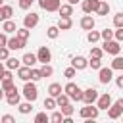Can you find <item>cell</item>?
I'll return each mask as SVG.
<instances>
[{
	"instance_id": "cell-1",
	"label": "cell",
	"mask_w": 123,
	"mask_h": 123,
	"mask_svg": "<svg viewBox=\"0 0 123 123\" xmlns=\"http://www.w3.org/2000/svg\"><path fill=\"white\" fill-rule=\"evenodd\" d=\"M63 92H65L71 100H75V102L83 100V90H81V86H79V85H75L73 81H69V83L63 86Z\"/></svg>"
},
{
	"instance_id": "cell-2",
	"label": "cell",
	"mask_w": 123,
	"mask_h": 123,
	"mask_svg": "<svg viewBox=\"0 0 123 123\" xmlns=\"http://www.w3.org/2000/svg\"><path fill=\"white\" fill-rule=\"evenodd\" d=\"M23 96L29 102H35L38 98V88H37L35 81H25V85H23Z\"/></svg>"
},
{
	"instance_id": "cell-3",
	"label": "cell",
	"mask_w": 123,
	"mask_h": 123,
	"mask_svg": "<svg viewBox=\"0 0 123 123\" xmlns=\"http://www.w3.org/2000/svg\"><path fill=\"white\" fill-rule=\"evenodd\" d=\"M98 113H100V110H98V106H94V104H85V108L79 110V115H81L83 119H96Z\"/></svg>"
},
{
	"instance_id": "cell-4",
	"label": "cell",
	"mask_w": 123,
	"mask_h": 123,
	"mask_svg": "<svg viewBox=\"0 0 123 123\" xmlns=\"http://www.w3.org/2000/svg\"><path fill=\"white\" fill-rule=\"evenodd\" d=\"M102 50H104L106 54L117 56V54L121 52V42H119V40H115V38H111V40H104V44H102Z\"/></svg>"
},
{
	"instance_id": "cell-5",
	"label": "cell",
	"mask_w": 123,
	"mask_h": 123,
	"mask_svg": "<svg viewBox=\"0 0 123 123\" xmlns=\"http://www.w3.org/2000/svg\"><path fill=\"white\" fill-rule=\"evenodd\" d=\"M121 113H123V98L111 102V106L108 108V117H110V119H119Z\"/></svg>"
},
{
	"instance_id": "cell-6",
	"label": "cell",
	"mask_w": 123,
	"mask_h": 123,
	"mask_svg": "<svg viewBox=\"0 0 123 123\" xmlns=\"http://www.w3.org/2000/svg\"><path fill=\"white\" fill-rule=\"evenodd\" d=\"M38 21H40V15L35 13V12H31V13H27V15L23 17V27H27V29H35V27L38 25Z\"/></svg>"
},
{
	"instance_id": "cell-7",
	"label": "cell",
	"mask_w": 123,
	"mask_h": 123,
	"mask_svg": "<svg viewBox=\"0 0 123 123\" xmlns=\"http://www.w3.org/2000/svg\"><path fill=\"white\" fill-rule=\"evenodd\" d=\"M111 79H113V69L111 67H100L98 69V81L102 85H108Z\"/></svg>"
},
{
	"instance_id": "cell-8",
	"label": "cell",
	"mask_w": 123,
	"mask_h": 123,
	"mask_svg": "<svg viewBox=\"0 0 123 123\" xmlns=\"http://www.w3.org/2000/svg\"><path fill=\"white\" fill-rule=\"evenodd\" d=\"M38 6L46 12H58V8L62 6V0H38Z\"/></svg>"
},
{
	"instance_id": "cell-9",
	"label": "cell",
	"mask_w": 123,
	"mask_h": 123,
	"mask_svg": "<svg viewBox=\"0 0 123 123\" xmlns=\"http://www.w3.org/2000/svg\"><path fill=\"white\" fill-rule=\"evenodd\" d=\"M98 96H100L98 90L92 88V86L86 88V90H83V102H85V104H94V102L98 100Z\"/></svg>"
},
{
	"instance_id": "cell-10",
	"label": "cell",
	"mask_w": 123,
	"mask_h": 123,
	"mask_svg": "<svg viewBox=\"0 0 123 123\" xmlns=\"http://www.w3.org/2000/svg\"><path fill=\"white\" fill-rule=\"evenodd\" d=\"M27 44V40H23V38H19V37H8V48L10 50H21L23 46Z\"/></svg>"
},
{
	"instance_id": "cell-11",
	"label": "cell",
	"mask_w": 123,
	"mask_h": 123,
	"mask_svg": "<svg viewBox=\"0 0 123 123\" xmlns=\"http://www.w3.org/2000/svg\"><path fill=\"white\" fill-rule=\"evenodd\" d=\"M37 60H38L40 63H48V62L52 60V52H50V48H48V46H40L38 52H37Z\"/></svg>"
},
{
	"instance_id": "cell-12",
	"label": "cell",
	"mask_w": 123,
	"mask_h": 123,
	"mask_svg": "<svg viewBox=\"0 0 123 123\" xmlns=\"http://www.w3.org/2000/svg\"><path fill=\"white\" fill-rule=\"evenodd\" d=\"M71 65H73L77 71H83V69L88 67V60L83 58V56H73V58H71Z\"/></svg>"
},
{
	"instance_id": "cell-13",
	"label": "cell",
	"mask_w": 123,
	"mask_h": 123,
	"mask_svg": "<svg viewBox=\"0 0 123 123\" xmlns=\"http://www.w3.org/2000/svg\"><path fill=\"white\" fill-rule=\"evenodd\" d=\"M96 106H98V110H108V108L111 106V96H110V92L100 94L98 100H96Z\"/></svg>"
},
{
	"instance_id": "cell-14",
	"label": "cell",
	"mask_w": 123,
	"mask_h": 123,
	"mask_svg": "<svg viewBox=\"0 0 123 123\" xmlns=\"http://www.w3.org/2000/svg\"><path fill=\"white\" fill-rule=\"evenodd\" d=\"M98 4H100V0H83L81 2V10L85 13H92V12L98 10Z\"/></svg>"
},
{
	"instance_id": "cell-15",
	"label": "cell",
	"mask_w": 123,
	"mask_h": 123,
	"mask_svg": "<svg viewBox=\"0 0 123 123\" xmlns=\"http://www.w3.org/2000/svg\"><path fill=\"white\" fill-rule=\"evenodd\" d=\"M79 25H81V29L83 31H90V29H94V17L90 15V13H86V15H83L81 17V21H79Z\"/></svg>"
},
{
	"instance_id": "cell-16",
	"label": "cell",
	"mask_w": 123,
	"mask_h": 123,
	"mask_svg": "<svg viewBox=\"0 0 123 123\" xmlns=\"http://www.w3.org/2000/svg\"><path fill=\"white\" fill-rule=\"evenodd\" d=\"M6 102H8L10 106H17V104L21 102V94H19V90L13 88V90L6 92Z\"/></svg>"
},
{
	"instance_id": "cell-17",
	"label": "cell",
	"mask_w": 123,
	"mask_h": 123,
	"mask_svg": "<svg viewBox=\"0 0 123 123\" xmlns=\"http://www.w3.org/2000/svg\"><path fill=\"white\" fill-rule=\"evenodd\" d=\"M15 71H17V77H19L23 83H25V81H31V67H27V65H19Z\"/></svg>"
},
{
	"instance_id": "cell-18",
	"label": "cell",
	"mask_w": 123,
	"mask_h": 123,
	"mask_svg": "<svg viewBox=\"0 0 123 123\" xmlns=\"http://www.w3.org/2000/svg\"><path fill=\"white\" fill-rule=\"evenodd\" d=\"M12 15H13V8L8 6V4H2V6H0V21L12 19Z\"/></svg>"
},
{
	"instance_id": "cell-19",
	"label": "cell",
	"mask_w": 123,
	"mask_h": 123,
	"mask_svg": "<svg viewBox=\"0 0 123 123\" xmlns=\"http://www.w3.org/2000/svg\"><path fill=\"white\" fill-rule=\"evenodd\" d=\"M38 60H37V54H31V52H27V54H23V58H21V63L23 65H27V67H35V63H37Z\"/></svg>"
},
{
	"instance_id": "cell-20",
	"label": "cell",
	"mask_w": 123,
	"mask_h": 123,
	"mask_svg": "<svg viewBox=\"0 0 123 123\" xmlns=\"http://www.w3.org/2000/svg\"><path fill=\"white\" fill-rule=\"evenodd\" d=\"M58 13H60V17H71L73 15V6L67 2V4H62L60 8H58Z\"/></svg>"
},
{
	"instance_id": "cell-21",
	"label": "cell",
	"mask_w": 123,
	"mask_h": 123,
	"mask_svg": "<svg viewBox=\"0 0 123 123\" xmlns=\"http://www.w3.org/2000/svg\"><path fill=\"white\" fill-rule=\"evenodd\" d=\"M71 27H73L71 17H60V19H58V29H60V31H69Z\"/></svg>"
},
{
	"instance_id": "cell-22",
	"label": "cell",
	"mask_w": 123,
	"mask_h": 123,
	"mask_svg": "<svg viewBox=\"0 0 123 123\" xmlns=\"http://www.w3.org/2000/svg\"><path fill=\"white\" fill-rule=\"evenodd\" d=\"M2 31H4V33H8V35L15 33V31H17V25H15V21H12V19H6V21H2Z\"/></svg>"
},
{
	"instance_id": "cell-23",
	"label": "cell",
	"mask_w": 123,
	"mask_h": 123,
	"mask_svg": "<svg viewBox=\"0 0 123 123\" xmlns=\"http://www.w3.org/2000/svg\"><path fill=\"white\" fill-rule=\"evenodd\" d=\"M17 110H19L21 115H27V113L33 111V102H29V100H27V102H19V104H17Z\"/></svg>"
},
{
	"instance_id": "cell-24",
	"label": "cell",
	"mask_w": 123,
	"mask_h": 123,
	"mask_svg": "<svg viewBox=\"0 0 123 123\" xmlns=\"http://www.w3.org/2000/svg\"><path fill=\"white\" fill-rule=\"evenodd\" d=\"M94 13H96V15H108V13H110V4H108L106 0H100L98 10H96Z\"/></svg>"
},
{
	"instance_id": "cell-25",
	"label": "cell",
	"mask_w": 123,
	"mask_h": 123,
	"mask_svg": "<svg viewBox=\"0 0 123 123\" xmlns=\"http://www.w3.org/2000/svg\"><path fill=\"white\" fill-rule=\"evenodd\" d=\"M62 92H63V88H62L60 83H52V85L48 86V96H54V98H56V96L62 94Z\"/></svg>"
},
{
	"instance_id": "cell-26",
	"label": "cell",
	"mask_w": 123,
	"mask_h": 123,
	"mask_svg": "<svg viewBox=\"0 0 123 123\" xmlns=\"http://www.w3.org/2000/svg\"><path fill=\"white\" fill-rule=\"evenodd\" d=\"M4 65H6L8 69H12V71H13V69H17V67L21 65V60H17V58H12V56H10V58L4 62Z\"/></svg>"
},
{
	"instance_id": "cell-27",
	"label": "cell",
	"mask_w": 123,
	"mask_h": 123,
	"mask_svg": "<svg viewBox=\"0 0 123 123\" xmlns=\"http://www.w3.org/2000/svg\"><path fill=\"white\" fill-rule=\"evenodd\" d=\"M113 71L117 69V71H123V58L117 54V56H113V60H111V65H110Z\"/></svg>"
},
{
	"instance_id": "cell-28",
	"label": "cell",
	"mask_w": 123,
	"mask_h": 123,
	"mask_svg": "<svg viewBox=\"0 0 123 123\" xmlns=\"http://www.w3.org/2000/svg\"><path fill=\"white\" fill-rule=\"evenodd\" d=\"M69 102H71V98H69L65 92H62V94L56 96V106H58V108H62V106H65V104H69Z\"/></svg>"
},
{
	"instance_id": "cell-29",
	"label": "cell",
	"mask_w": 123,
	"mask_h": 123,
	"mask_svg": "<svg viewBox=\"0 0 123 123\" xmlns=\"http://www.w3.org/2000/svg\"><path fill=\"white\" fill-rule=\"evenodd\" d=\"M15 37H19V38L27 40V38L31 37V29H27V27H17V31H15Z\"/></svg>"
},
{
	"instance_id": "cell-30",
	"label": "cell",
	"mask_w": 123,
	"mask_h": 123,
	"mask_svg": "<svg viewBox=\"0 0 123 123\" xmlns=\"http://www.w3.org/2000/svg\"><path fill=\"white\" fill-rule=\"evenodd\" d=\"M46 37L52 38V40L58 38V37H60V29H58V25H50V27L46 29Z\"/></svg>"
},
{
	"instance_id": "cell-31",
	"label": "cell",
	"mask_w": 123,
	"mask_h": 123,
	"mask_svg": "<svg viewBox=\"0 0 123 123\" xmlns=\"http://www.w3.org/2000/svg\"><path fill=\"white\" fill-rule=\"evenodd\" d=\"M86 40H88L90 44L98 42V40H100V31H94V29H90V31L86 33Z\"/></svg>"
},
{
	"instance_id": "cell-32",
	"label": "cell",
	"mask_w": 123,
	"mask_h": 123,
	"mask_svg": "<svg viewBox=\"0 0 123 123\" xmlns=\"http://www.w3.org/2000/svg\"><path fill=\"white\" fill-rule=\"evenodd\" d=\"M40 73H42V79H44V77H52V75H54V67H52L50 63H42Z\"/></svg>"
},
{
	"instance_id": "cell-33",
	"label": "cell",
	"mask_w": 123,
	"mask_h": 123,
	"mask_svg": "<svg viewBox=\"0 0 123 123\" xmlns=\"http://www.w3.org/2000/svg\"><path fill=\"white\" fill-rule=\"evenodd\" d=\"M60 111H62V115H63V117H71V115L75 113V108H73V106H71V102H69V104L62 106V110H60Z\"/></svg>"
},
{
	"instance_id": "cell-34",
	"label": "cell",
	"mask_w": 123,
	"mask_h": 123,
	"mask_svg": "<svg viewBox=\"0 0 123 123\" xmlns=\"http://www.w3.org/2000/svg\"><path fill=\"white\" fill-rule=\"evenodd\" d=\"M2 90L4 92H10V90H13L15 88V85H13V79H6V81H2Z\"/></svg>"
},
{
	"instance_id": "cell-35",
	"label": "cell",
	"mask_w": 123,
	"mask_h": 123,
	"mask_svg": "<svg viewBox=\"0 0 123 123\" xmlns=\"http://www.w3.org/2000/svg\"><path fill=\"white\" fill-rule=\"evenodd\" d=\"M88 67H92V69H100V67H102V58H92V56H90V60H88Z\"/></svg>"
},
{
	"instance_id": "cell-36",
	"label": "cell",
	"mask_w": 123,
	"mask_h": 123,
	"mask_svg": "<svg viewBox=\"0 0 123 123\" xmlns=\"http://www.w3.org/2000/svg\"><path fill=\"white\" fill-rule=\"evenodd\" d=\"M44 108H46V110H54V108H58V106H56V98H54V96L44 98Z\"/></svg>"
},
{
	"instance_id": "cell-37",
	"label": "cell",
	"mask_w": 123,
	"mask_h": 123,
	"mask_svg": "<svg viewBox=\"0 0 123 123\" xmlns=\"http://www.w3.org/2000/svg\"><path fill=\"white\" fill-rule=\"evenodd\" d=\"M48 121H50V117L46 115V111H40L35 115V123H48Z\"/></svg>"
},
{
	"instance_id": "cell-38",
	"label": "cell",
	"mask_w": 123,
	"mask_h": 123,
	"mask_svg": "<svg viewBox=\"0 0 123 123\" xmlns=\"http://www.w3.org/2000/svg\"><path fill=\"white\" fill-rule=\"evenodd\" d=\"M42 79V73H40V69H37V67H31V81H40Z\"/></svg>"
},
{
	"instance_id": "cell-39",
	"label": "cell",
	"mask_w": 123,
	"mask_h": 123,
	"mask_svg": "<svg viewBox=\"0 0 123 123\" xmlns=\"http://www.w3.org/2000/svg\"><path fill=\"white\" fill-rule=\"evenodd\" d=\"M100 38H104V40H111V38H113V31H111V29H104V31H100Z\"/></svg>"
},
{
	"instance_id": "cell-40",
	"label": "cell",
	"mask_w": 123,
	"mask_h": 123,
	"mask_svg": "<svg viewBox=\"0 0 123 123\" xmlns=\"http://www.w3.org/2000/svg\"><path fill=\"white\" fill-rule=\"evenodd\" d=\"M90 56H92V58H102V56H104V50H102L100 46H92V48H90Z\"/></svg>"
},
{
	"instance_id": "cell-41",
	"label": "cell",
	"mask_w": 123,
	"mask_h": 123,
	"mask_svg": "<svg viewBox=\"0 0 123 123\" xmlns=\"http://www.w3.org/2000/svg\"><path fill=\"white\" fill-rule=\"evenodd\" d=\"M10 58V48L8 46H0V62H6Z\"/></svg>"
},
{
	"instance_id": "cell-42",
	"label": "cell",
	"mask_w": 123,
	"mask_h": 123,
	"mask_svg": "<svg viewBox=\"0 0 123 123\" xmlns=\"http://www.w3.org/2000/svg\"><path fill=\"white\" fill-rule=\"evenodd\" d=\"M75 73H77V69H75V67H73V65H71V67H67V69H65V71H63V77H65V79H69V81H71V79H73V77H75Z\"/></svg>"
},
{
	"instance_id": "cell-43",
	"label": "cell",
	"mask_w": 123,
	"mask_h": 123,
	"mask_svg": "<svg viewBox=\"0 0 123 123\" xmlns=\"http://www.w3.org/2000/svg\"><path fill=\"white\" fill-rule=\"evenodd\" d=\"M50 121H52V123H62V121H63V115H62V111H54V113L50 115Z\"/></svg>"
},
{
	"instance_id": "cell-44",
	"label": "cell",
	"mask_w": 123,
	"mask_h": 123,
	"mask_svg": "<svg viewBox=\"0 0 123 123\" xmlns=\"http://www.w3.org/2000/svg\"><path fill=\"white\" fill-rule=\"evenodd\" d=\"M113 25L115 27H123V12H119V13L113 15Z\"/></svg>"
},
{
	"instance_id": "cell-45",
	"label": "cell",
	"mask_w": 123,
	"mask_h": 123,
	"mask_svg": "<svg viewBox=\"0 0 123 123\" xmlns=\"http://www.w3.org/2000/svg\"><path fill=\"white\" fill-rule=\"evenodd\" d=\"M113 38L115 40H123V27H115V31H113Z\"/></svg>"
},
{
	"instance_id": "cell-46",
	"label": "cell",
	"mask_w": 123,
	"mask_h": 123,
	"mask_svg": "<svg viewBox=\"0 0 123 123\" xmlns=\"http://www.w3.org/2000/svg\"><path fill=\"white\" fill-rule=\"evenodd\" d=\"M31 4H33V0H19V8L21 10H29Z\"/></svg>"
},
{
	"instance_id": "cell-47",
	"label": "cell",
	"mask_w": 123,
	"mask_h": 123,
	"mask_svg": "<svg viewBox=\"0 0 123 123\" xmlns=\"http://www.w3.org/2000/svg\"><path fill=\"white\" fill-rule=\"evenodd\" d=\"M0 121H4V123H13L15 121V117L13 115H10V113H6V115H2V119Z\"/></svg>"
},
{
	"instance_id": "cell-48",
	"label": "cell",
	"mask_w": 123,
	"mask_h": 123,
	"mask_svg": "<svg viewBox=\"0 0 123 123\" xmlns=\"http://www.w3.org/2000/svg\"><path fill=\"white\" fill-rule=\"evenodd\" d=\"M6 44H8V33L2 31L0 33V46H6Z\"/></svg>"
},
{
	"instance_id": "cell-49",
	"label": "cell",
	"mask_w": 123,
	"mask_h": 123,
	"mask_svg": "<svg viewBox=\"0 0 123 123\" xmlns=\"http://www.w3.org/2000/svg\"><path fill=\"white\" fill-rule=\"evenodd\" d=\"M115 85H117V88H123V75L115 77Z\"/></svg>"
},
{
	"instance_id": "cell-50",
	"label": "cell",
	"mask_w": 123,
	"mask_h": 123,
	"mask_svg": "<svg viewBox=\"0 0 123 123\" xmlns=\"http://www.w3.org/2000/svg\"><path fill=\"white\" fill-rule=\"evenodd\" d=\"M4 98H6V92H4V90H2V86H0V102H2Z\"/></svg>"
},
{
	"instance_id": "cell-51",
	"label": "cell",
	"mask_w": 123,
	"mask_h": 123,
	"mask_svg": "<svg viewBox=\"0 0 123 123\" xmlns=\"http://www.w3.org/2000/svg\"><path fill=\"white\" fill-rule=\"evenodd\" d=\"M4 69H6V65H4V62H0V75L4 73Z\"/></svg>"
},
{
	"instance_id": "cell-52",
	"label": "cell",
	"mask_w": 123,
	"mask_h": 123,
	"mask_svg": "<svg viewBox=\"0 0 123 123\" xmlns=\"http://www.w3.org/2000/svg\"><path fill=\"white\" fill-rule=\"evenodd\" d=\"M67 2H69V4H71V6H75V4H79V2H81V0H67Z\"/></svg>"
},
{
	"instance_id": "cell-53",
	"label": "cell",
	"mask_w": 123,
	"mask_h": 123,
	"mask_svg": "<svg viewBox=\"0 0 123 123\" xmlns=\"http://www.w3.org/2000/svg\"><path fill=\"white\" fill-rule=\"evenodd\" d=\"M121 48H123V40H121Z\"/></svg>"
},
{
	"instance_id": "cell-54",
	"label": "cell",
	"mask_w": 123,
	"mask_h": 123,
	"mask_svg": "<svg viewBox=\"0 0 123 123\" xmlns=\"http://www.w3.org/2000/svg\"><path fill=\"white\" fill-rule=\"evenodd\" d=\"M0 6H2V0H0Z\"/></svg>"
},
{
	"instance_id": "cell-55",
	"label": "cell",
	"mask_w": 123,
	"mask_h": 123,
	"mask_svg": "<svg viewBox=\"0 0 123 123\" xmlns=\"http://www.w3.org/2000/svg\"><path fill=\"white\" fill-rule=\"evenodd\" d=\"M121 117H123V113H121Z\"/></svg>"
},
{
	"instance_id": "cell-56",
	"label": "cell",
	"mask_w": 123,
	"mask_h": 123,
	"mask_svg": "<svg viewBox=\"0 0 123 123\" xmlns=\"http://www.w3.org/2000/svg\"><path fill=\"white\" fill-rule=\"evenodd\" d=\"M33 2H35V0H33Z\"/></svg>"
}]
</instances>
